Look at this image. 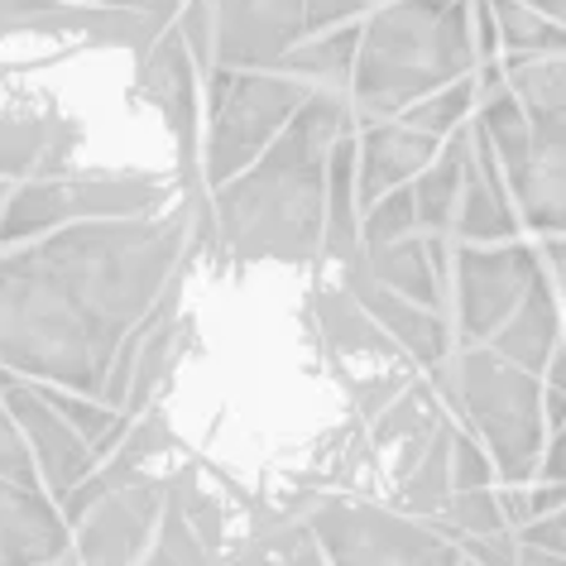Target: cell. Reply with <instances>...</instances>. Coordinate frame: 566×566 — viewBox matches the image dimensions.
Here are the masks:
<instances>
[{
    "mask_svg": "<svg viewBox=\"0 0 566 566\" xmlns=\"http://www.w3.org/2000/svg\"><path fill=\"white\" fill-rule=\"evenodd\" d=\"M211 202L67 226L0 250V370L106 403L130 336L182 283Z\"/></svg>",
    "mask_w": 566,
    "mask_h": 566,
    "instance_id": "cell-1",
    "label": "cell"
},
{
    "mask_svg": "<svg viewBox=\"0 0 566 566\" xmlns=\"http://www.w3.org/2000/svg\"><path fill=\"white\" fill-rule=\"evenodd\" d=\"M356 125L346 92H313L245 174L211 192V245L235 264H307L327 240V164Z\"/></svg>",
    "mask_w": 566,
    "mask_h": 566,
    "instance_id": "cell-2",
    "label": "cell"
},
{
    "mask_svg": "<svg viewBox=\"0 0 566 566\" xmlns=\"http://www.w3.org/2000/svg\"><path fill=\"white\" fill-rule=\"evenodd\" d=\"M475 0H385L360 30L350 82L356 120H399L418 102L475 77Z\"/></svg>",
    "mask_w": 566,
    "mask_h": 566,
    "instance_id": "cell-3",
    "label": "cell"
},
{
    "mask_svg": "<svg viewBox=\"0 0 566 566\" xmlns=\"http://www.w3.org/2000/svg\"><path fill=\"white\" fill-rule=\"evenodd\" d=\"M447 413L490 451L504 490H528L547 451V379L518 370L490 346H457L447 365L428 370Z\"/></svg>",
    "mask_w": 566,
    "mask_h": 566,
    "instance_id": "cell-4",
    "label": "cell"
},
{
    "mask_svg": "<svg viewBox=\"0 0 566 566\" xmlns=\"http://www.w3.org/2000/svg\"><path fill=\"white\" fill-rule=\"evenodd\" d=\"M174 207V182L159 174H63L30 178L10 197L6 217H0V250L30 245L67 226H92V221H139L159 217Z\"/></svg>",
    "mask_w": 566,
    "mask_h": 566,
    "instance_id": "cell-5",
    "label": "cell"
},
{
    "mask_svg": "<svg viewBox=\"0 0 566 566\" xmlns=\"http://www.w3.org/2000/svg\"><path fill=\"white\" fill-rule=\"evenodd\" d=\"M509 87L528 116V154L504 182L528 231L566 240V53L543 63H509Z\"/></svg>",
    "mask_w": 566,
    "mask_h": 566,
    "instance_id": "cell-6",
    "label": "cell"
},
{
    "mask_svg": "<svg viewBox=\"0 0 566 566\" xmlns=\"http://www.w3.org/2000/svg\"><path fill=\"white\" fill-rule=\"evenodd\" d=\"M313 87L289 73H211L207 111L211 135L202 139V182L211 192L240 178L274 139L298 120Z\"/></svg>",
    "mask_w": 566,
    "mask_h": 566,
    "instance_id": "cell-7",
    "label": "cell"
},
{
    "mask_svg": "<svg viewBox=\"0 0 566 566\" xmlns=\"http://www.w3.org/2000/svg\"><path fill=\"white\" fill-rule=\"evenodd\" d=\"M303 518L332 566H447L461 557V543L442 523L408 518L385 500L322 494Z\"/></svg>",
    "mask_w": 566,
    "mask_h": 566,
    "instance_id": "cell-8",
    "label": "cell"
},
{
    "mask_svg": "<svg viewBox=\"0 0 566 566\" xmlns=\"http://www.w3.org/2000/svg\"><path fill=\"white\" fill-rule=\"evenodd\" d=\"M543 274V250L528 245V240L457 245V264H451V332H457V346H490Z\"/></svg>",
    "mask_w": 566,
    "mask_h": 566,
    "instance_id": "cell-9",
    "label": "cell"
},
{
    "mask_svg": "<svg viewBox=\"0 0 566 566\" xmlns=\"http://www.w3.org/2000/svg\"><path fill=\"white\" fill-rule=\"evenodd\" d=\"M168 509V475L149 471L67 523L73 528V566H139Z\"/></svg>",
    "mask_w": 566,
    "mask_h": 566,
    "instance_id": "cell-10",
    "label": "cell"
},
{
    "mask_svg": "<svg viewBox=\"0 0 566 566\" xmlns=\"http://www.w3.org/2000/svg\"><path fill=\"white\" fill-rule=\"evenodd\" d=\"M0 403L10 408L15 428L24 432V442H30V457L39 465L44 490L59 504H67L96 475V465H102L96 461V451L87 447V437H82L73 422L53 408L44 385H30V379L6 375V385H0Z\"/></svg>",
    "mask_w": 566,
    "mask_h": 566,
    "instance_id": "cell-11",
    "label": "cell"
},
{
    "mask_svg": "<svg viewBox=\"0 0 566 566\" xmlns=\"http://www.w3.org/2000/svg\"><path fill=\"white\" fill-rule=\"evenodd\" d=\"M303 39V0H250L240 10H217V73H283Z\"/></svg>",
    "mask_w": 566,
    "mask_h": 566,
    "instance_id": "cell-12",
    "label": "cell"
},
{
    "mask_svg": "<svg viewBox=\"0 0 566 566\" xmlns=\"http://www.w3.org/2000/svg\"><path fill=\"white\" fill-rule=\"evenodd\" d=\"M135 77H139V92L159 106L164 125L178 139V182L188 192H197V182H202V164H197V154H202V145H197L202 96H197V92H202V87H197V63H192L188 44H182V34L168 30L159 44L139 59Z\"/></svg>",
    "mask_w": 566,
    "mask_h": 566,
    "instance_id": "cell-13",
    "label": "cell"
},
{
    "mask_svg": "<svg viewBox=\"0 0 566 566\" xmlns=\"http://www.w3.org/2000/svg\"><path fill=\"white\" fill-rule=\"evenodd\" d=\"M342 283H346L350 298H356L365 313H370L379 327H385L394 342L403 346V356L413 360L422 375L457 356V332H451V317L428 313V307H418V303L399 298V293H389L385 283H375L370 269H365V254L342 269Z\"/></svg>",
    "mask_w": 566,
    "mask_h": 566,
    "instance_id": "cell-14",
    "label": "cell"
},
{
    "mask_svg": "<svg viewBox=\"0 0 566 566\" xmlns=\"http://www.w3.org/2000/svg\"><path fill=\"white\" fill-rule=\"evenodd\" d=\"M0 30H73V34H87L92 44L130 49L135 59H145L168 34L164 24L139 20L130 10L73 6V0H0Z\"/></svg>",
    "mask_w": 566,
    "mask_h": 566,
    "instance_id": "cell-15",
    "label": "cell"
},
{
    "mask_svg": "<svg viewBox=\"0 0 566 566\" xmlns=\"http://www.w3.org/2000/svg\"><path fill=\"white\" fill-rule=\"evenodd\" d=\"M514 192L504 182V168L494 159V145L485 125H471V154H465V182H461V217H457V245H509L523 240V217L514 211Z\"/></svg>",
    "mask_w": 566,
    "mask_h": 566,
    "instance_id": "cell-16",
    "label": "cell"
},
{
    "mask_svg": "<svg viewBox=\"0 0 566 566\" xmlns=\"http://www.w3.org/2000/svg\"><path fill=\"white\" fill-rule=\"evenodd\" d=\"M73 547L63 504L39 485L0 475V566H53Z\"/></svg>",
    "mask_w": 566,
    "mask_h": 566,
    "instance_id": "cell-17",
    "label": "cell"
},
{
    "mask_svg": "<svg viewBox=\"0 0 566 566\" xmlns=\"http://www.w3.org/2000/svg\"><path fill=\"white\" fill-rule=\"evenodd\" d=\"M442 154V139L413 130L403 120H385V125H365L360 130V211L375 207L379 197L413 188Z\"/></svg>",
    "mask_w": 566,
    "mask_h": 566,
    "instance_id": "cell-18",
    "label": "cell"
},
{
    "mask_svg": "<svg viewBox=\"0 0 566 566\" xmlns=\"http://www.w3.org/2000/svg\"><path fill=\"white\" fill-rule=\"evenodd\" d=\"M77 130L59 116H0V178L30 182L67 168V154L77 149Z\"/></svg>",
    "mask_w": 566,
    "mask_h": 566,
    "instance_id": "cell-19",
    "label": "cell"
},
{
    "mask_svg": "<svg viewBox=\"0 0 566 566\" xmlns=\"http://www.w3.org/2000/svg\"><path fill=\"white\" fill-rule=\"evenodd\" d=\"M562 346H566V322L557 313V289H552V279L543 274L537 289L523 298V307L509 317V327L490 342V350H500V356L514 360L518 370L547 379L552 360L562 356Z\"/></svg>",
    "mask_w": 566,
    "mask_h": 566,
    "instance_id": "cell-20",
    "label": "cell"
},
{
    "mask_svg": "<svg viewBox=\"0 0 566 566\" xmlns=\"http://www.w3.org/2000/svg\"><path fill=\"white\" fill-rule=\"evenodd\" d=\"M226 566H332V562L303 514L260 509V514L245 518V528L235 533Z\"/></svg>",
    "mask_w": 566,
    "mask_h": 566,
    "instance_id": "cell-21",
    "label": "cell"
},
{
    "mask_svg": "<svg viewBox=\"0 0 566 566\" xmlns=\"http://www.w3.org/2000/svg\"><path fill=\"white\" fill-rule=\"evenodd\" d=\"M465 154H471V125H461V130L442 145L437 164L413 182V197H418V231H422V235H432V240H457Z\"/></svg>",
    "mask_w": 566,
    "mask_h": 566,
    "instance_id": "cell-22",
    "label": "cell"
},
{
    "mask_svg": "<svg viewBox=\"0 0 566 566\" xmlns=\"http://www.w3.org/2000/svg\"><path fill=\"white\" fill-rule=\"evenodd\" d=\"M360 30H365V24H346V30L303 39V44L289 53L283 73L307 82L313 92H346L350 96V82H356V53H360Z\"/></svg>",
    "mask_w": 566,
    "mask_h": 566,
    "instance_id": "cell-23",
    "label": "cell"
},
{
    "mask_svg": "<svg viewBox=\"0 0 566 566\" xmlns=\"http://www.w3.org/2000/svg\"><path fill=\"white\" fill-rule=\"evenodd\" d=\"M494 24H500V44L509 49V63H543L566 53V30L543 20L533 6L523 0H490Z\"/></svg>",
    "mask_w": 566,
    "mask_h": 566,
    "instance_id": "cell-24",
    "label": "cell"
},
{
    "mask_svg": "<svg viewBox=\"0 0 566 566\" xmlns=\"http://www.w3.org/2000/svg\"><path fill=\"white\" fill-rule=\"evenodd\" d=\"M139 566H226V552L202 543V533L188 523V514L168 500L164 518H159V533H154V543H149Z\"/></svg>",
    "mask_w": 566,
    "mask_h": 566,
    "instance_id": "cell-25",
    "label": "cell"
},
{
    "mask_svg": "<svg viewBox=\"0 0 566 566\" xmlns=\"http://www.w3.org/2000/svg\"><path fill=\"white\" fill-rule=\"evenodd\" d=\"M408 235H422L418 231V197L413 188H399L389 197H379L375 207L360 211V240L365 250H385V245H399Z\"/></svg>",
    "mask_w": 566,
    "mask_h": 566,
    "instance_id": "cell-26",
    "label": "cell"
},
{
    "mask_svg": "<svg viewBox=\"0 0 566 566\" xmlns=\"http://www.w3.org/2000/svg\"><path fill=\"white\" fill-rule=\"evenodd\" d=\"M475 77H465V82H457V87H447V92H437V96H428V102H418L413 111H403V125H413V130H422V135H432V139H447L461 130L465 125V116H471V106H475Z\"/></svg>",
    "mask_w": 566,
    "mask_h": 566,
    "instance_id": "cell-27",
    "label": "cell"
},
{
    "mask_svg": "<svg viewBox=\"0 0 566 566\" xmlns=\"http://www.w3.org/2000/svg\"><path fill=\"white\" fill-rule=\"evenodd\" d=\"M0 475L15 480V485H39V490H44L39 465L30 457V442H24V432L15 428V418H10L6 403H0Z\"/></svg>",
    "mask_w": 566,
    "mask_h": 566,
    "instance_id": "cell-28",
    "label": "cell"
},
{
    "mask_svg": "<svg viewBox=\"0 0 566 566\" xmlns=\"http://www.w3.org/2000/svg\"><path fill=\"white\" fill-rule=\"evenodd\" d=\"M379 10V0H303V15H307V39L313 34H332L346 30L356 15H370Z\"/></svg>",
    "mask_w": 566,
    "mask_h": 566,
    "instance_id": "cell-29",
    "label": "cell"
},
{
    "mask_svg": "<svg viewBox=\"0 0 566 566\" xmlns=\"http://www.w3.org/2000/svg\"><path fill=\"white\" fill-rule=\"evenodd\" d=\"M518 537L528 547H543V552H557V557H566V509H562V514H547V518L528 523Z\"/></svg>",
    "mask_w": 566,
    "mask_h": 566,
    "instance_id": "cell-30",
    "label": "cell"
},
{
    "mask_svg": "<svg viewBox=\"0 0 566 566\" xmlns=\"http://www.w3.org/2000/svg\"><path fill=\"white\" fill-rule=\"evenodd\" d=\"M111 10H130V15H139V20H154V24H164L168 30V20L174 15H182V6L188 0H106ZM178 24V20H174Z\"/></svg>",
    "mask_w": 566,
    "mask_h": 566,
    "instance_id": "cell-31",
    "label": "cell"
},
{
    "mask_svg": "<svg viewBox=\"0 0 566 566\" xmlns=\"http://www.w3.org/2000/svg\"><path fill=\"white\" fill-rule=\"evenodd\" d=\"M543 264H547V279H552V289H557V298H562V322H566V240H543Z\"/></svg>",
    "mask_w": 566,
    "mask_h": 566,
    "instance_id": "cell-32",
    "label": "cell"
},
{
    "mask_svg": "<svg viewBox=\"0 0 566 566\" xmlns=\"http://www.w3.org/2000/svg\"><path fill=\"white\" fill-rule=\"evenodd\" d=\"M523 6H533L543 20H552V24H562L566 30V0H523Z\"/></svg>",
    "mask_w": 566,
    "mask_h": 566,
    "instance_id": "cell-33",
    "label": "cell"
},
{
    "mask_svg": "<svg viewBox=\"0 0 566 566\" xmlns=\"http://www.w3.org/2000/svg\"><path fill=\"white\" fill-rule=\"evenodd\" d=\"M10 197H15V182H6V178H0V217H6V207H10Z\"/></svg>",
    "mask_w": 566,
    "mask_h": 566,
    "instance_id": "cell-34",
    "label": "cell"
},
{
    "mask_svg": "<svg viewBox=\"0 0 566 566\" xmlns=\"http://www.w3.org/2000/svg\"><path fill=\"white\" fill-rule=\"evenodd\" d=\"M447 566H475V562H471V557H465V552H461V557H457V562H447Z\"/></svg>",
    "mask_w": 566,
    "mask_h": 566,
    "instance_id": "cell-35",
    "label": "cell"
},
{
    "mask_svg": "<svg viewBox=\"0 0 566 566\" xmlns=\"http://www.w3.org/2000/svg\"><path fill=\"white\" fill-rule=\"evenodd\" d=\"M73 6H106V0H73Z\"/></svg>",
    "mask_w": 566,
    "mask_h": 566,
    "instance_id": "cell-36",
    "label": "cell"
},
{
    "mask_svg": "<svg viewBox=\"0 0 566 566\" xmlns=\"http://www.w3.org/2000/svg\"><path fill=\"white\" fill-rule=\"evenodd\" d=\"M67 552H73V547H67ZM53 566H73V557H59V562H53Z\"/></svg>",
    "mask_w": 566,
    "mask_h": 566,
    "instance_id": "cell-37",
    "label": "cell"
},
{
    "mask_svg": "<svg viewBox=\"0 0 566 566\" xmlns=\"http://www.w3.org/2000/svg\"><path fill=\"white\" fill-rule=\"evenodd\" d=\"M0 385H6V370H0Z\"/></svg>",
    "mask_w": 566,
    "mask_h": 566,
    "instance_id": "cell-38",
    "label": "cell"
}]
</instances>
